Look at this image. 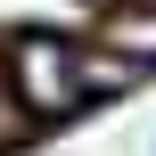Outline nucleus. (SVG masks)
I'll list each match as a JSON object with an SVG mask.
<instances>
[{
	"label": "nucleus",
	"instance_id": "1",
	"mask_svg": "<svg viewBox=\"0 0 156 156\" xmlns=\"http://www.w3.org/2000/svg\"><path fill=\"white\" fill-rule=\"evenodd\" d=\"M140 66H115L99 49H74V41H49V33H25L16 41V107L25 115H74L90 90H123Z\"/></svg>",
	"mask_w": 156,
	"mask_h": 156
},
{
	"label": "nucleus",
	"instance_id": "2",
	"mask_svg": "<svg viewBox=\"0 0 156 156\" xmlns=\"http://www.w3.org/2000/svg\"><path fill=\"white\" fill-rule=\"evenodd\" d=\"M107 41H115L132 66H148V58H156V8H123V16H107Z\"/></svg>",
	"mask_w": 156,
	"mask_h": 156
}]
</instances>
